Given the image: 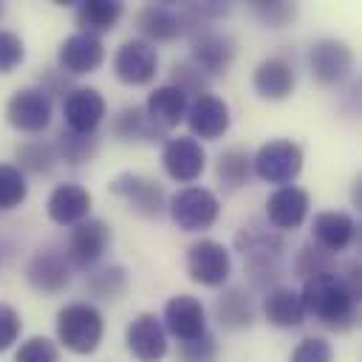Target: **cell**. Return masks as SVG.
<instances>
[{
  "mask_svg": "<svg viewBox=\"0 0 362 362\" xmlns=\"http://www.w3.org/2000/svg\"><path fill=\"white\" fill-rule=\"evenodd\" d=\"M107 243H110V229L105 221H99V218L79 221L68 240V257H71V263H76L82 269L93 266L105 255Z\"/></svg>",
  "mask_w": 362,
  "mask_h": 362,
  "instance_id": "14",
  "label": "cell"
},
{
  "mask_svg": "<svg viewBox=\"0 0 362 362\" xmlns=\"http://www.w3.org/2000/svg\"><path fill=\"white\" fill-rule=\"evenodd\" d=\"M215 314H218L221 325H226V328H243V325H252V320H255L252 300L240 288H229L226 294H221L215 303Z\"/></svg>",
  "mask_w": 362,
  "mask_h": 362,
  "instance_id": "28",
  "label": "cell"
},
{
  "mask_svg": "<svg viewBox=\"0 0 362 362\" xmlns=\"http://www.w3.org/2000/svg\"><path fill=\"white\" fill-rule=\"evenodd\" d=\"M54 150H57V158H62V161H68V164L76 167V164H82V161H88V158L93 156L96 139H93V136H76V133H71V130H62V133L57 136Z\"/></svg>",
  "mask_w": 362,
  "mask_h": 362,
  "instance_id": "30",
  "label": "cell"
},
{
  "mask_svg": "<svg viewBox=\"0 0 362 362\" xmlns=\"http://www.w3.org/2000/svg\"><path fill=\"white\" fill-rule=\"evenodd\" d=\"M252 167L263 181L288 187L303 170V150L288 139H274L257 150V156L252 158Z\"/></svg>",
  "mask_w": 362,
  "mask_h": 362,
  "instance_id": "4",
  "label": "cell"
},
{
  "mask_svg": "<svg viewBox=\"0 0 362 362\" xmlns=\"http://www.w3.org/2000/svg\"><path fill=\"white\" fill-rule=\"evenodd\" d=\"M311 232H314L317 246L331 255V252L348 249V243L356 235V223L348 212H320V215H314Z\"/></svg>",
  "mask_w": 362,
  "mask_h": 362,
  "instance_id": "19",
  "label": "cell"
},
{
  "mask_svg": "<svg viewBox=\"0 0 362 362\" xmlns=\"http://www.w3.org/2000/svg\"><path fill=\"white\" fill-rule=\"evenodd\" d=\"M215 354H218V345L209 334H201L189 342H181V348H178L181 362H215Z\"/></svg>",
  "mask_w": 362,
  "mask_h": 362,
  "instance_id": "37",
  "label": "cell"
},
{
  "mask_svg": "<svg viewBox=\"0 0 362 362\" xmlns=\"http://www.w3.org/2000/svg\"><path fill=\"white\" fill-rule=\"evenodd\" d=\"M90 212V192L79 184H59L48 195V218L59 226L85 221Z\"/></svg>",
  "mask_w": 362,
  "mask_h": 362,
  "instance_id": "18",
  "label": "cell"
},
{
  "mask_svg": "<svg viewBox=\"0 0 362 362\" xmlns=\"http://www.w3.org/2000/svg\"><path fill=\"white\" fill-rule=\"evenodd\" d=\"M65 127L76 136H93V130L105 119V99L96 88H74L62 102Z\"/></svg>",
  "mask_w": 362,
  "mask_h": 362,
  "instance_id": "8",
  "label": "cell"
},
{
  "mask_svg": "<svg viewBox=\"0 0 362 362\" xmlns=\"http://www.w3.org/2000/svg\"><path fill=\"white\" fill-rule=\"evenodd\" d=\"M164 325L181 342H189V339L206 334V314H204L201 300H195L189 294H175L164 305Z\"/></svg>",
  "mask_w": 362,
  "mask_h": 362,
  "instance_id": "15",
  "label": "cell"
},
{
  "mask_svg": "<svg viewBox=\"0 0 362 362\" xmlns=\"http://www.w3.org/2000/svg\"><path fill=\"white\" fill-rule=\"evenodd\" d=\"M124 6L119 0H85L79 3L76 8V23L82 25L85 34H102V31H110L119 17H122Z\"/></svg>",
  "mask_w": 362,
  "mask_h": 362,
  "instance_id": "26",
  "label": "cell"
},
{
  "mask_svg": "<svg viewBox=\"0 0 362 362\" xmlns=\"http://www.w3.org/2000/svg\"><path fill=\"white\" fill-rule=\"evenodd\" d=\"M6 119L14 130L40 133L51 122V96L40 88H20L6 105Z\"/></svg>",
  "mask_w": 362,
  "mask_h": 362,
  "instance_id": "7",
  "label": "cell"
},
{
  "mask_svg": "<svg viewBox=\"0 0 362 362\" xmlns=\"http://www.w3.org/2000/svg\"><path fill=\"white\" fill-rule=\"evenodd\" d=\"M266 215L277 229H297L308 215V192L294 184L277 187L266 201Z\"/></svg>",
  "mask_w": 362,
  "mask_h": 362,
  "instance_id": "17",
  "label": "cell"
},
{
  "mask_svg": "<svg viewBox=\"0 0 362 362\" xmlns=\"http://www.w3.org/2000/svg\"><path fill=\"white\" fill-rule=\"evenodd\" d=\"M328 266H331V257H328V252L320 249V246H305L303 255H300V263H297V269H300L303 277H314V274L331 272Z\"/></svg>",
  "mask_w": 362,
  "mask_h": 362,
  "instance_id": "41",
  "label": "cell"
},
{
  "mask_svg": "<svg viewBox=\"0 0 362 362\" xmlns=\"http://www.w3.org/2000/svg\"><path fill=\"white\" fill-rule=\"evenodd\" d=\"M263 314L277 328H297L305 322V308L297 291L291 288H274L263 300Z\"/></svg>",
  "mask_w": 362,
  "mask_h": 362,
  "instance_id": "24",
  "label": "cell"
},
{
  "mask_svg": "<svg viewBox=\"0 0 362 362\" xmlns=\"http://www.w3.org/2000/svg\"><path fill=\"white\" fill-rule=\"evenodd\" d=\"M187 272L195 283L201 286H223L229 272H232V260L223 243L212 240V238H201L187 249Z\"/></svg>",
  "mask_w": 362,
  "mask_h": 362,
  "instance_id": "5",
  "label": "cell"
},
{
  "mask_svg": "<svg viewBox=\"0 0 362 362\" xmlns=\"http://www.w3.org/2000/svg\"><path fill=\"white\" fill-rule=\"evenodd\" d=\"M14 362H57V348L45 337H31L20 345Z\"/></svg>",
  "mask_w": 362,
  "mask_h": 362,
  "instance_id": "39",
  "label": "cell"
},
{
  "mask_svg": "<svg viewBox=\"0 0 362 362\" xmlns=\"http://www.w3.org/2000/svg\"><path fill=\"white\" fill-rule=\"evenodd\" d=\"M0 17H3V3H0Z\"/></svg>",
  "mask_w": 362,
  "mask_h": 362,
  "instance_id": "43",
  "label": "cell"
},
{
  "mask_svg": "<svg viewBox=\"0 0 362 362\" xmlns=\"http://www.w3.org/2000/svg\"><path fill=\"white\" fill-rule=\"evenodd\" d=\"M300 300H303L305 314H311L317 322H322L328 328H348L354 322L356 294L345 286V280L337 272H322V274L305 277Z\"/></svg>",
  "mask_w": 362,
  "mask_h": 362,
  "instance_id": "1",
  "label": "cell"
},
{
  "mask_svg": "<svg viewBox=\"0 0 362 362\" xmlns=\"http://www.w3.org/2000/svg\"><path fill=\"white\" fill-rule=\"evenodd\" d=\"M110 192L124 198L127 206L144 218H158L167 206V198H164V189L158 181L147 178V175H139V173H119L113 181H110Z\"/></svg>",
  "mask_w": 362,
  "mask_h": 362,
  "instance_id": "6",
  "label": "cell"
},
{
  "mask_svg": "<svg viewBox=\"0 0 362 362\" xmlns=\"http://www.w3.org/2000/svg\"><path fill=\"white\" fill-rule=\"evenodd\" d=\"M161 164H164V170H167V175H170L173 181L189 184V181H195V178L204 173V167H206V153H204L201 141L178 136V139H170V141L164 144V150H161Z\"/></svg>",
  "mask_w": 362,
  "mask_h": 362,
  "instance_id": "11",
  "label": "cell"
},
{
  "mask_svg": "<svg viewBox=\"0 0 362 362\" xmlns=\"http://www.w3.org/2000/svg\"><path fill=\"white\" fill-rule=\"evenodd\" d=\"M232 57H235V45L229 37H221V34H201L192 45V65L204 76L226 71Z\"/></svg>",
  "mask_w": 362,
  "mask_h": 362,
  "instance_id": "22",
  "label": "cell"
},
{
  "mask_svg": "<svg viewBox=\"0 0 362 362\" xmlns=\"http://www.w3.org/2000/svg\"><path fill=\"white\" fill-rule=\"evenodd\" d=\"M252 173V158L240 147H229L218 156V178L226 189H240L249 181Z\"/></svg>",
  "mask_w": 362,
  "mask_h": 362,
  "instance_id": "29",
  "label": "cell"
},
{
  "mask_svg": "<svg viewBox=\"0 0 362 362\" xmlns=\"http://www.w3.org/2000/svg\"><path fill=\"white\" fill-rule=\"evenodd\" d=\"M238 249L240 255L252 263V266H269L272 260L280 257L283 252V240L269 232V229H260V226H249L238 235Z\"/></svg>",
  "mask_w": 362,
  "mask_h": 362,
  "instance_id": "25",
  "label": "cell"
},
{
  "mask_svg": "<svg viewBox=\"0 0 362 362\" xmlns=\"http://www.w3.org/2000/svg\"><path fill=\"white\" fill-rule=\"evenodd\" d=\"M252 8H255V14H257L263 23H269L272 28H283V25L297 14L294 3H286V0H272V3H266V0H255Z\"/></svg>",
  "mask_w": 362,
  "mask_h": 362,
  "instance_id": "36",
  "label": "cell"
},
{
  "mask_svg": "<svg viewBox=\"0 0 362 362\" xmlns=\"http://www.w3.org/2000/svg\"><path fill=\"white\" fill-rule=\"evenodd\" d=\"M331 359H334V351L322 337H305L294 348L288 362H331Z\"/></svg>",
  "mask_w": 362,
  "mask_h": 362,
  "instance_id": "38",
  "label": "cell"
},
{
  "mask_svg": "<svg viewBox=\"0 0 362 362\" xmlns=\"http://www.w3.org/2000/svg\"><path fill=\"white\" fill-rule=\"evenodd\" d=\"M150 119L141 107H124L116 122H113V133L122 139V141H133V139H147L153 130H150Z\"/></svg>",
  "mask_w": 362,
  "mask_h": 362,
  "instance_id": "34",
  "label": "cell"
},
{
  "mask_svg": "<svg viewBox=\"0 0 362 362\" xmlns=\"http://www.w3.org/2000/svg\"><path fill=\"white\" fill-rule=\"evenodd\" d=\"M28 184L20 167L14 164H0V209H14L25 201Z\"/></svg>",
  "mask_w": 362,
  "mask_h": 362,
  "instance_id": "32",
  "label": "cell"
},
{
  "mask_svg": "<svg viewBox=\"0 0 362 362\" xmlns=\"http://www.w3.org/2000/svg\"><path fill=\"white\" fill-rule=\"evenodd\" d=\"M25 274H28V283L37 291H45V294L62 291L68 286V280H71V269H68L65 257L57 255V252H51V249L34 255L31 263H28V269H25Z\"/></svg>",
  "mask_w": 362,
  "mask_h": 362,
  "instance_id": "20",
  "label": "cell"
},
{
  "mask_svg": "<svg viewBox=\"0 0 362 362\" xmlns=\"http://www.w3.org/2000/svg\"><path fill=\"white\" fill-rule=\"evenodd\" d=\"M124 342H127V351L139 362H158L167 354V331L156 320V314H139L127 325Z\"/></svg>",
  "mask_w": 362,
  "mask_h": 362,
  "instance_id": "13",
  "label": "cell"
},
{
  "mask_svg": "<svg viewBox=\"0 0 362 362\" xmlns=\"http://www.w3.org/2000/svg\"><path fill=\"white\" fill-rule=\"evenodd\" d=\"M17 161L23 170H31V173H51L54 164H57V150L54 144L48 141H25L17 147Z\"/></svg>",
  "mask_w": 362,
  "mask_h": 362,
  "instance_id": "31",
  "label": "cell"
},
{
  "mask_svg": "<svg viewBox=\"0 0 362 362\" xmlns=\"http://www.w3.org/2000/svg\"><path fill=\"white\" fill-rule=\"evenodd\" d=\"M354 65V54L348 48V42L325 37L317 40L311 45V74L322 82V85H337L351 74Z\"/></svg>",
  "mask_w": 362,
  "mask_h": 362,
  "instance_id": "12",
  "label": "cell"
},
{
  "mask_svg": "<svg viewBox=\"0 0 362 362\" xmlns=\"http://www.w3.org/2000/svg\"><path fill=\"white\" fill-rule=\"evenodd\" d=\"M156 68H158V54L144 40L122 42L113 59V71L124 85H147L156 76Z\"/></svg>",
  "mask_w": 362,
  "mask_h": 362,
  "instance_id": "9",
  "label": "cell"
},
{
  "mask_svg": "<svg viewBox=\"0 0 362 362\" xmlns=\"http://www.w3.org/2000/svg\"><path fill=\"white\" fill-rule=\"evenodd\" d=\"M20 337V314L11 305H0V351L11 348Z\"/></svg>",
  "mask_w": 362,
  "mask_h": 362,
  "instance_id": "42",
  "label": "cell"
},
{
  "mask_svg": "<svg viewBox=\"0 0 362 362\" xmlns=\"http://www.w3.org/2000/svg\"><path fill=\"white\" fill-rule=\"evenodd\" d=\"M144 113L156 127H178L187 119V96L173 85H161L147 96Z\"/></svg>",
  "mask_w": 362,
  "mask_h": 362,
  "instance_id": "21",
  "label": "cell"
},
{
  "mask_svg": "<svg viewBox=\"0 0 362 362\" xmlns=\"http://www.w3.org/2000/svg\"><path fill=\"white\" fill-rule=\"evenodd\" d=\"M173 88H178L184 96L195 93V96H204L206 93V76L192 65V62H175L173 65Z\"/></svg>",
  "mask_w": 362,
  "mask_h": 362,
  "instance_id": "35",
  "label": "cell"
},
{
  "mask_svg": "<svg viewBox=\"0 0 362 362\" xmlns=\"http://www.w3.org/2000/svg\"><path fill=\"white\" fill-rule=\"evenodd\" d=\"M167 209L178 229L198 232V229H209L215 223L221 204H218L215 192H209L204 187H184L170 198Z\"/></svg>",
  "mask_w": 362,
  "mask_h": 362,
  "instance_id": "3",
  "label": "cell"
},
{
  "mask_svg": "<svg viewBox=\"0 0 362 362\" xmlns=\"http://www.w3.org/2000/svg\"><path fill=\"white\" fill-rule=\"evenodd\" d=\"M136 25L141 28V34H147L153 40H175L184 31L181 17L175 11H170L167 6H144L136 14Z\"/></svg>",
  "mask_w": 362,
  "mask_h": 362,
  "instance_id": "27",
  "label": "cell"
},
{
  "mask_svg": "<svg viewBox=\"0 0 362 362\" xmlns=\"http://www.w3.org/2000/svg\"><path fill=\"white\" fill-rule=\"evenodd\" d=\"M294 88V71L286 59L269 57L255 68V90L263 99H286Z\"/></svg>",
  "mask_w": 362,
  "mask_h": 362,
  "instance_id": "23",
  "label": "cell"
},
{
  "mask_svg": "<svg viewBox=\"0 0 362 362\" xmlns=\"http://www.w3.org/2000/svg\"><path fill=\"white\" fill-rule=\"evenodd\" d=\"M25 57L23 40L14 31H3L0 28V74H11Z\"/></svg>",
  "mask_w": 362,
  "mask_h": 362,
  "instance_id": "40",
  "label": "cell"
},
{
  "mask_svg": "<svg viewBox=\"0 0 362 362\" xmlns=\"http://www.w3.org/2000/svg\"><path fill=\"white\" fill-rule=\"evenodd\" d=\"M59 342L74 354H93L105 334L102 314L88 303H71L57 314Z\"/></svg>",
  "mask_w": 362,
  "mask_h": 362,
  "instance_id": "2",
  "label": "cell"
},
{
  "mask_svg": "<svg viewBox=\"0 0 362 362\" xmlns=\"http://www.w3.org/2000/svg\"><path fill=\"white\" fill-rule=\"evenodd\" d=\"M187 122H189V130L206 141L212 139H221L226 130H229V105L212 93H204L192 102V107L187 110Z\"/></svg>",
  "mask_w": 362,
  "mask_h": 362,
  "instance_id": "16",
  "label": "cell"
},
{
  "mask_svg": "<svg viewBox=\"0 0 362 362\" xmlns=\"http://www.w3.org/2000/svg\"><path fill=\"white\" fill-rule=\"evenodd\" d=\"M105 59V45L99 37L93 34H85V31H76L71 37L62 40L59 45V54H57V62L62 68V74H93Z\"/></svg>",
  "mask_w": 362,
  "mask_h": 362,
  "instance_id": "10",
  "label": "cell"
},
{
  "mask_svg": "<svg viewBox=\"0 0 362 362\" xmlns=\"http://www.w3.org/2000/svg\"><path fill=\"white\" fill-rule=\"evenodd\" d=\"M127 288V272L122 266H105L90 274V291L102 300H119Z\"/></svg>",
  "mask_w": 362,
  "mask_h": 362,
  "instance_id": "33",
  "label": "cell"
}]
</instances>
